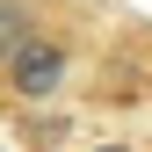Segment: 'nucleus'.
Returning a JSON list of instances; mask_svg holds the SVG:
<instances>
[{
  "mask_svg": "<svg viewBox=\"0 0 152 152\" xmlns=\"http://www.w3.org/2000/svg\"><path fill=\"white\" fill-rule=\"evenodd\" d=\"M102 152H130V145H102Z\"/></svg>",
  "mask_w": 152,
  "mask_h": 152,
  "instance_id": "nucleus-3",
  "label": "nucleus"
},
{
  "mask_svg": "<svg viewBox=\"0 0 152 152\" xmlns=\"http://www.w3.org/2000/svg\"><path fill=\"white\" fill-rule=\"evenodd\" d=\"M72 58H80V44H72L65 29H36V36H29L22 51H7V58H0L7 102H15V109H36V102H51V94L65 87Z\"/></svg>",
  "mask_w": 152,
  "mask_h": 152,
  "instance_id": "nucleus-1",
  "label": "nucleus"
},
{
  "mask_svg": "<svg viewBox=\"0 0 152 152\" xmlns=\"http://www.w3.org/2000/svg\"><path fill=\"white\" fill-rule=\"evenodd\" d=\"M36 36V15H29V0H0V58L7 51H22Z\"/></svg>",
  "mask_w": 152,
  "mask_h": 152,
  "instance_id": "nucleus-2",
  "label": "nucleus"
}]
</instances>
